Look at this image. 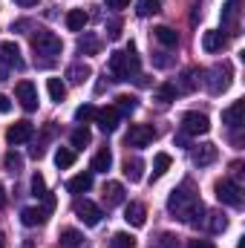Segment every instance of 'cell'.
I'll list each match as a JSON object with an SVG mask.
<instances>
[{
  "instance_id": "c3c4849f",
  "label": "cell",
  "mask_w": 245,
  "mask_h": 248,
  "mask_svg": "<svg viewBox=\"0 0 245 248\" xmlns=\"http://www.w3.org/2000/svg\"><path fill=\"white\" fill-rule=\"evenodd\" d=\"M6 78H9V72H6V66H3V63H0V84H3V81H6Z\"/></svg>"
},
{
  "instance_id": "83f0119b",
  "label": "cell",
  "mask_w": 245,
  "mask_h": 248,
  "mask_svg": "<svg viewBox=\"0 0 245 248\" xmlns=\"http://www.w3.org/2000/svg\"><path fill=\"white\" fill-rule=\"evenodd\" d=\"M3 170H6V173H20V170H23V156L15 153V150H9V153L3 156Z\"/></svg>"
},
{
  "instance_id": "7c38bea8",
  "label": "cell",
  "mask_w": 245,
  "mask_h": 248,
  "mask_svg": "<svg viewBox=\"0 0 245 248\" xmlns=\"http://www.w3.org/2000/svg\"><path fill=\"white\" fill-rule=\"evenodd\" d=\"M0 63L23 69V58H20V49H17L15 41H0Z\"/></svg>"
},
{
  "instance_id": "ab89813d",
  "label": "cell",
  "mask_w": 245,
  "mask_h": 248,
  "mask_svg": "<svg viewBox=\"0 0 245 248\" xmlns=\"http://www.w3.org/2000/svg\"><path fill=\"white\" fill-rule=\"evenodd\" d=\"M211 217H214V219H211V231H214V234H219V231L228 228V219H225L222 214H211Z\"/></svg>"
},
{
  "instance_id": "4dcf8cb0",
  "label": "cell",
  "mask_w": 245,
  "mask_h": 248,
  "mask_svg": "<svg viewBox=\"0 0 245 248\" xmlns=\"http://www.w3.org/2000/svg\"><path fill=\"white\" fill-rule=\"evenodd\" d=\"M162 9V0H136V15L138 17H150Z\"/></svg>"
},
{
  "instance_id": "ac0fdd59",
  "label": "cell",
  "mask_w": 245,
  "mask_h": 248,
  "mask_svg": "<svg viewBox=\"0 0 245 248\" xmlns=\"http://www.w3.org/2000/svg\"><path fill=\"white\" fill-rule=\"evenodd\" d=\"M124 202V185L122 182H107L104 185V205L107 208H116Z\"/></svg>"
},
{
  "instance_id": "5bb4252c",
  "label": "cell",
  "mask_w": 245,
  "mask_h": 248,
  "mask_svg": "<svg viewBox=\"0 0 245 248\" xmlns=\"http://www.w3.org/2000/svg\"><path fill=\"white\" fill-rule=\"evenodd\" d=\"M225 44H228V38H225L219 29H208V32L202 35V49H205V52H222Z\"/></svg>"
},
{
  "instance_id": "f1b7e54d",
  "label": "cell",
  "mask_w": 245,
  "mask_h": 248,
  "mask_svg": "<svg viewBox=\"0 0 245 248\" xmlns=\"http://www.w3.org/2000/svg\"><path fill=\"white\" fill-rule=\"evenodd\" d=\"M110 168H113V153L110 150H98L95 159H92V170L95 173H107Z\"/></svg>"
},
{
  "instance_id": "9c48e42d",
  "label": "cell",
  "mask_w": 245,
  "mask_h": 248,
  "mask_svg": "<svg viewBox=\"0 0 245 248\" xmlns=\"http://www.w3.org/2000/svg\"><path fill=\"white\" fill-rule=\"evenodd\" d=\"M75 217L84 222V225H90V228H95L98 222H101V208L95 205V202H90V199H84V202H75Z\"/></svg>"
},
{
  "instance_id": "277c9868",
  "label": "cell",
  "mask_w": 245,
  "mask_h": 248,
  "mask_svg": "<svg viewBox=\"0 0 245 248\" xmlns=\"http://www.w3.org/2000/svg\"><path fill=\"white\" fill-rule=\"evenodd\" d=\"M216 199L222 202V205H231V208H240L243 205V187L237 185V182H231V179H219L216 185Z\"/></svg>"
},
{
  "instance_id": "816d5d0a",
  "label": "cell",
  "mask_w": 245,
  "mask_h": 248,
  "mask_svg": "<svg viewBox=\"0 0 245 248\" xmlns=\"http://www.w3.org/2000/svg\"><path fill=\"white\" fill-rule=\"evenodd\" d=\"M26 248H29V246H26Z\"/></svg>"
},
{
  "instance_id": "ffe728a7",
  "label": "cell",
  "mask_w": 245,
  "mask_h": 248,
  "mask_svg": "<svg viewBox=\"0 0 245 248\" xmlns=\"http://www.w3.org/2000/svg\"><path fill=\"white\" fill-rule=\"evenodd\" d=\"M58 246L61 248H81L84 246V234L75 231V228H63L61 237H58Z\"/></svg>"
},
{
  "instance_id": "ba28073f",
  "label": "cell",
  "mask_w": 245,
  "mask_h": 248,
  "mask_svg": "<svg viewBox=\"0 0 245 248\" xmlns=\"http://www.w3.org/2000/svg\"><path fill=\"white\" fill-rule=\"evenodd\" d=\"M15 95H17V101H20V107H23L26 113L38 110V90H35V84H32V81H17Z\"/></svg>"
},
{
  "instance_id": "836d02e7",
  "label": "cell",
  "mask_w": 245,
  "mask_h": 248,
  "mask_svg": "<svg viewBox=\"0 0 245 248\" xmlns=\"http://www.w3.org/2000/svg\"><path fill=\"white\" fill-rule=\"evenodd\" d=\"M72 162H75V150H69V147H61L58 153H55V165L66 170V168H72Z\"/></svg>"
},
{
  "instance_id": "9a60e30c",
  "label": "cell",
  "mask_w": 245,
  "mask_h": 248,
  "mask_svg": "<svg viewBox=\"0 0 245 248\" xmlns=\"http://www.w3.org/2000/svg\"><path fill=\"white\" fill-rule=\"evenodd\" d=\"M124 219H127V225L141 228V225L147 222V211H144V205H141V202H130V205L124 208Z\"/></svg>"
},
{
  "instance_id": "681fc988",
  "label": "cell",
  "mask_w": 245,
  "mask_h": 248,
  "mask_svg": "<svg viewBox=\"0 0 245 248\" xmlns=\"http://www.w3.org/2000/svg\"><path fill=\"white\" fill-rule=\"evenodd\" d=\"M3 205H6V187L0 185V208H3Z\"/></svg>"
},
{
  "instance_id": "e0dca14e",
  "label": "cell",
  "mask_w": 245,
  "mask_h": 248,
  "mask_svg": "<svg viewBox=\"0 0 245 248\" xmlns=\"http://www.w3.org/2000/svg\"><path fill=\"white\" fill-rule=\"evenodd\" d=\"M243 113H245V101H234L231 107L222 110V124H228L231 130H237L243 124Z\"/></svg>"
},
{
  "instance_id": "b9f144b4",
  "label": "cell",
  "mask_w": 245,
  "mask_h": 248,
  "mask_svg": "<svg viewBox=\"0 0 245 248\" xmlns=\"http://www.w3.org/2000/svg\"><path fill=\"white\" fill-rule=\"evenodd\" d=\"M119 35H122V23H119V20H113V23H107V38H110V41H116Z\"/></svg>"
},
{
  "instance_id": "f6af8a7d",
  "label": "cell",
  "mask_w": 245,
  "mask_h": 248,
  "mask_svg": "<svg viewBox=\"0 0 245 248\" xmlns=\"http://www.w3.org/2000/svg\"><path fill=\"white\" fill-rule=\"evenodd\" d=\"M9 110H12V101H9V95H0V113L6 116Z\"/></svg>"
},
{
  "instance_id": "5b68a950",
  "label": "cell",
  "mask_w": 245,
  "mask_h": 248,
  "mask_svg": "<svg viewBox=\"0 0 245 248\" xmlns=\"http://www.w3.org/2000/svg\"><path fill=\"white\" fill-rule=\"evenodd\" d=\"M211 130V119L205 113H184L182 116V133L184 136H205Z\"/></svg>"
},
{
  "instance_id": "d6a6232c",
  "label": "cell",
  "mask_w": 245,
  "mask_h": 248,
  "mask_svg": "<svg viewBox=\"0 0 245 248\" xmlns=\"http://www.w3.org/2000/svg\"><path fill=\"white\" fill-rule=\"evenodd\" d=\"M170 156L168 153H156V159H153V176H165L168 173V168H170Z\"/></svg>"
},
{
  "instance_id": "30bf717a",
  "label": "cell",
  "mask_w": 245,
  "mask_h": 248,
  "mask_svg": "<svg viewBox=\"0 0 245 248\" xmlns=\"http://www.w3.org/2000/svg\"><path fill=\"white\" fill-rule=\"evenodd\" d=\"M32 136H35V124L26 122V119H23V122H15L6 130V141H9V144H26Z\"/></svg>"
},
{
  "instance_id": "ee69618b",
  "label": "cell",
  "mask_w": 245,
  "mask_h": 248,
  "mask_svg": "<svg viewBox=\"0 0 245 248\" xmlns=\"http://www.w3.org/2000/svg\"><path fill=\"white\" fill-rule=\"evenodd\" d=\"M187 248H214V243H211V240H190Z\"/></svg>"
},
{
  "instance_id": "bcb514c9",
  "label": "cell",
  "mask_w": 245,
  "mask_h": 248,
  "mask_svg": "<svg viewBox=\"0 0 245 248\" xmlns=\"http://www.w3.org/2000/svg\"><path fill=\"white\" fill-rule=\"evenodd\" d=\"M156 66H170V58H168L165 52H159V55H156Z\"/></svg>"
},
{
  "instance_id": "3957f363",
  "label": "cell",
  "mask_w": 245,
  "mask_h": 248,
  "mask_svg": "<svg viewBox=\"0 0 245 248\" xmlns=\"http://www.w3.org/2000/svg\"><path fill=\"white\" fill-rule=\"evenodd\" d=\"M32 49H35V55L55 58V55H61L63 44H61V38H58L55 32H49V29H38V32H32Z\"/></svg>"
},
{
  "instance_id": "4fadbf2b",
  "label": "cell",
  "mask_w": 245,
  "mask_h": 248,
  "mask_svg": "<svg viewBox=\"0 0 245 248\" xmlns=\"http://www.w3.org/2000/svg\"><path fill=\"white\" fill-rule=\"evenodd\" d=\"M119 110L116 107H104V110H98L95 113V124H98V130L101 133H116V127H119Z\"/></svg>"
},
{
  "instance_id": "60d3db41",
  "label": "cell",
  "mask_w": 245,
  "mask_h": 248,
  "mask_svg": "<svg viewBox=\"0 0 245 248\" xmlns=\"http://www.w3.org/2000/svg\"><path fill=\"white\" fill-rule=\"evenodd\" d=\"M159 246L162 248H179V237H173V234H162V237H159Z\"/></svg>"
},
{
  "instance_id": "7bdbcfd3",
  "label": "cell",
  "mask_w": 245,
  "mask_h": 248,
  "mask_svg": "<svg viewBox=\"0 0 245 248\" xmlns=\"http://www.w3.org/2000/svg\"><path fill=\"white\" fill-rule=\"evenodd\" d=\"M130 6V0H107V9H113V12H122Z\"/></svg>"
},
{
  "instance_id": "f546056e",
  "label": "cell",
  "mask_w": 245,
  "mask_h": 248,
  "mask_svg": "<svg viewBox=\"0 0 245 248\" xmlns=\"http://www.w3.org/2000/svg\"><path fill=\"white\" fill-rule=\"evenodd\" d=\"M46 90H49V98H52L55 104H61L63 98H66V84H63L61 78H49V81H46Z\"/></svg>"
},
{
  "instance_id": "7402d4cb",
  "label": "cell",
  "mask_w": 245,
  "mask_h": 248,
  "mask_svg": "<svg viewBox=\"0 0 245 248\" xmlns=\"http://www.w3.org/2000/svg\"><path fill=\"white\" fill-rule=\"evenodd\" d=\"M124 176L130 179V182H141V176H144V162L136 156V159H127L124 162Z\"/></svg>"
},
{
  "instance_id": "d6986e66",
  "label": "cell",
  "mask_w": 245,
  "mask_h": 248,
  "mask_svg": "<svg viewBox=\"0 0 245 248\" xmlns=\"http://www.w3.org/2000/svg\"><path fill=\"white\" fill-rule=\"evenodd\" d=\"M87 23H90V15H87L84 9H72V12H66V29H69V32H84Z\"/></svg>"
},
{
  "instance_id": "d4e9b609",
  "label": "cell",
  "mask_w": 245,
  "mask_h": 248,
  "mask_svg": "<svg viewBox=\"0 0 245 248\" xmlns=\"http://www.w3.org/2000/svg\"><path fill=\"white\" fill-rule=\"evenodd\" d=\"M69 141H72V147H75V150H84V147H87V144L92 141V133H90V130H87V127L81 124V127H75V130H72Z\"/></svg>"
},
{
  "instance_id": "cb8c5ba5",
  "label": "cell",
  "mask_w": 245,
  "mask_h": 248,
  "mask_svg": "<svg viewBox=\"0 0 245 248\" xmlns=\"http://www.w3.org/2000/svg\"><path fill=\"white\" fill-rule=\"evenodd\" d=\"M90 75H92V69H90L87 63H72V66L66 69V78H69L72 84H84Z\"/></svg>"
},
{
  "instance_id": "44dd1931",
  "label": "cell",
  "mask_w": 245,
  "mask_h": 248,
  "mask_svg": "<svg viewBox=\"0 0 245 248\" xmlns=\"http://www.w3.org/2000/svg\"><path fill=\"white\" fill-rule=\"evenodd\" d=\"M90 187H92V173H78V176H72L66 182V190L69 193H87Z\"/></svg>"
},
{
  "instance_id": "52a82bcc",
  "label": "cell",
  "mask_w": 245,
  "mask_h": 248,
  "mask_svg": "<svg viewBox=\"0 0 245 248\" xmlns=\"http://www.w3.org/2000/svg\"><path fill=\"white\" fill-rule=\"evenodd\" d=\"M153 139H156V130L150 124H130V133H127L130 147H147L153 144Z\"/></svg>"
},
{
  "instance_id": "1f68e13d",
  "label": "cell",
  "mask_w": 245,
  "mask_h": 248,
  "mask_svg": "<svg viewBox=\"0 0 245 248\" xmlns=\"http://www.w3.org/2000/svg\"><path fill=\"white\" fill-rule=\"evenodd\" d=\"M113 107L119 110V116H130V113H136V107H138V98H133V95H119Z\"/></svg>"
},
{
  "instance_id": "8d00e7d4",
  "label": "cell",
  "mask_w": 245,
  "mask_h": 248,
  "mask_svg": "<svg viewBox=\"0 0 245 248\" xmlns=\"http://www.w3.org/2000/svg\"><path fill=\"white\" fill-rule=\"evenodd\" d=\"M110 248H136V240L130 237V234H113V240H110Z\"/></svg>"
},
{
  "instance_id": "74e56055",
  "label": "cell",
  "mask_w": 245,
  "mask_h": 248,
  "mask_svg": "<svg viewBox=\"0 0 245 248\" xmlns=\"http://www.w3.org/2000/svg\"><path fill=\"white\" fill-rule=\"evenodd\" d=\"M32 196H38V199H44V196H46V182H44V176H41V173H35V176H32Z\"/></svg>"
},
{
  "instance_id": "2e32d148",
  "label": "cell",
  "mask_w": 245,
  "mask_h": 248,
  "mask_svg": "<svg viewBox=\"0 0 245 248\" xmlns=\"http://www.w3.org/2000/svg\"><path fill=\"white\" fill-rule=\"evenodd\" d=\"M49 217V208H23L20 211V222L26 228H35V225H44Z\"/></svg>"
},
{
  "instance_id": "4316f807",
  "label": "cell",
  "mask_w": 245,
  "mask_h": 248,
  "mask_svg": "<svg viewBox=\"0 0 245 248\" xmlns=\"http://www.w3.org/2000/svg\"><path fill=\"white\" fill-rule=\"evenodd\" d=\"M176 95H179V90H176V84H162V87H156V101L159 104H170V101H176Z\"/></svg>"
},
{
  "instance_id": "f907efd6",
  "label": "cell",
  "mask_w": 245,
  "mask_h": 248,
  "mask_svg": "<svg viewBox=\"0 0 245 248\" xmlns=\"http://www.w3.org/2000/svg\"><path fill=\"white\" fill-rule=\"evenodd\" d=\"M0 248H6V237L3 234H0Z\"/></svg>"
},
{
  "instance_id": "8fae6325",
  "label": "cell",
  "mask_w": 245,
  "mask_h": 248,
  "mask_svg": "<svg viewBox=\"0 0 245 248\" xmlns=\"http://www.w3.org/2000/svg\"><path fill=\"white\" fill-rule=\"evenodd\" d=\"M216 156H219V147H216V144H211V141H205V144L193 147V165H196V168H208V165H214V162H216Z\"/></svg>"
},
{
  "instance_id": "d590c367",
  "label": "cell",
  "mask_w": 245,
  "mask_h": 248,
  "mask_svg": "<svg viewBox=\"0 0 245 248\" xmlns=\"http://www.w3.org/2000/svg\"><path fill=\"white\" fill-rule=\"evenodd\" d=\"M196 75H199L196 69H184V72H182V81H179V87H176V90H182V93H190V90L196 87Z\"/></svg>"
},
{
  "instance_id": "7a4b0ae2",
  "label": "cell",
  "mask_w": 245,
  "mask_h": 248,
  "mask_svg": "<svg viewBox=\"0 0 245 248\" xmlns=\"http://www.w3.org/2000/svg\"><path fill=\"white\" fill-rule=\"evenodd\" d=\"M107 69L116 81H130L133 75H138V55H136V46L130 44L127 52H110V61Z\"/></svg>"
},
{
  "instance_id": "484cf974",
  "label": "cell",
  "mask_w": 245,
  "mask_h": 248,
  "mask_svg": "<svg viewBox=\"0 0 245 248\" xmlns=\"http://www.w3.org/2000/svg\"><path fill=\"white\" fill-rule=\"evenodd\" d=\"M98 49H101V41H98L95 35H84V38L78 41V52H81V55H98Z\"/></svg>"
},
{
  "instance_id": "e575fe53",
  "label": "cell",
  "mask_w": 245,
  "mask_h": 248,
  "mask_svg": "<svg viewBox=\"0 0 245 248\" xmlns=\"http://www.w3.org/2000/svg\"><path fill=\"white\" fill-rule=\"evenodd\" d=\"M95 113H98V110H95L92 104H81V107L75 110V122H78V124H87V122H92V119H95Z\"/></svg>"
},
{
  "instance_id": "f35d334b",
  "label": "cell",
  "mask_w": 245,
  "mask_h": 248,
  "mask_svg": "<svg viewBox=\"0 0 245 248\" xmlns=\"http://www.w3.org/2000/svg\"><path fill=\"white\" fill-rule=\"evenodd\" d=\"M222 20H225L228 26L237 20V3H234V0H228V3H225V9H222Z\"/></svg>"
},
{
  "instance_id": "7dc6e473",
  "label": "cell",
  "mask_w": 245,
  "mask_h": 248,
  "mask_svg": "<svg viewBox=\"0 0 245 248\" xmlns=\"http://www.w3.org/2000/svg\"><path fill=\"white\" fill-rule=\"evenodd\" d=\"M15 3H17V6H23V9H29V6H35L38 0H15Z\"/></svg>"
},
{
  "instance_id": "6da1fadb",
  "label": "cell",
  "mask_w": 245,
  "mask_h": 248,
  "mask_svg": "<svg viewBox=\"0 0 245 248\" xmlns=\"http://www.w3.org/2000/svg\"><path fill=\"white\" fill-rule=\"evenodd\" d=\"M168 211H170L176 219L190 222V225H199L202 217H205V205H202L199 193L193 190L190 182H182V185L170 193V199H168Z\"/></svg>"
},
{
  "instance_id": "8992f818",
  "label": "cell",
  "mask_w": 245,
  "mask_h": 248,
  "mask_svg": "<svg viewBox=\"0 0 245 248\" xmlns=\"http://www.w3.org/2000/svg\"><path fill=\"white\" fill-rule=\"evenodd\" d=\"M208 75V90L214 93V95H219V93H225L228 90V84H231V66H214V69H208L205 72Z\"/></svg>"
},
{
  "instance_id": "603a6c76",
  "label": "cell",
  "mask_w": 245,
  "mask_h": 248,
  "mask_svg": "<svg viewBox=\"0 0 245 248\" xmlns=\"http://www.w3.org/2000/svg\"><path fill=\"white\" fill-rule=\"evenodd\" d=\"M153 38H156L159 44H165V46H179V35H176L170 26H156V29H153Z\"/></svg>"
}]
</instances>
